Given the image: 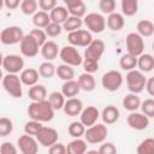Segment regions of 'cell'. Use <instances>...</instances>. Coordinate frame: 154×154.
Instances as JSON below:
<instances>
[{
  "instance_id": "9c48e42d",
  "label": "cell",
  "mask_w": 154,
  "mask_h": 154,
  "mask_svg": "<svg viewBox=\"0 0 154 154\" xmlns=\"http://www.w3.org/2000/svg\"><path fill=\"white\" fill-rule=\"evenodd\" d=\"M125 45L128 53L135 57H140L144 51V41L138 32H129L125 38Z\"/></svg>"
},
{
  "instance_id": "4fadbf2b",
  "label": "cell",
  "mask_w": 154,
  "mask_h": 154,
  "mask_svg": "<svg viewBox=\"0 0 154 154\" xmlns=\"http://www.w3.org/2000/svg\"><path fill=\"white\" fill-rule=\"evenodd\" d=\"M17 144L19 150L23 154H36L38 152V141L36 140L35 136L31 135H22L17 140Z\"/></svg>"
},
{
  "instance_id": "7bdbcfd3",
  "label": "cell",
  "mask_w": 154,
  "mask_h": 154,
  "mask_svg": "<svg viewBox=\"0 0 154 154\" xmlns=\"http://www.w3.org/2000/svg\"><path fill=\"white\" fill-rule=\"evenodd\" d=\"M42 126L43 125H42L41 122L31 119V120H29V122L25 123V125H24V132L28 134V135H31V136H36L37 132L40 131V129Z\"/></svg>"
},
{
  "instance_id": "cb8c5ba5",
  "label": "cell",
  "mask_w": 154,
  "mask_h": 154,
  "mask_svg": "<svg viewBox=\"0 0 154 154\" xmlns=\"http://www.w3.org/2000/svg\"><path fill=\"white\" fill-rule=\"evenodd\" d=\"M28 96L31 101H43L47 100V89L42 84H35L29 88Z\"/></svg>"
},
{
  "instance_id": "d590c367",
  "label": "cell",
  "mask_w": 154,
  "mask_h": 154,
  "mask_svg": "<svg viewBox=\"0 0 154 154\" xmlns=\"http://www.w3.org/2000/svg\"><path fill=\"white\" fill-rule=\"evenodd\" d=\"M52 107L55 109V111H60L64 108V105H65V95L61 93V91H52L49 95H48V99H47Z\"/></svg>"
},
{
  "instance_id": "603a6c76",
  "label": "cell",
  "mask_w": 154,
  "mask_h": 154,
  "mask_svg": "<svg viewBox=\"0 0 154 154\" xmlns=\"http://www.w3.org/2000/svg\"><path fill=\"white\" fill-rule=\"evenodd\" d=\"M19 76H20V79L24 85L32 87V85L37 84L38 78H40V72H38V70H35V69H24Z\"/></svg>"
},
{
  "instance_id": "b9f144b4",
  "label": "cell",
  "mask_w": 154,
  "mask_h": 154,
  "mask_svg": "<svg viewBox=\"0 0 154 154\" xmlns=\"http://www.w3.org/2000/svg\"><path fill=\"white\" fill-rule=\"evenodd\" d=\"M13 131V122L10 118H0V137H6Z\"/></svg>"
},
{
  "instance_id": "484cf974",
  "label": "cell",
  "mask_w": 154,
  "mask_h": 154,
  "mask_svg": "<svg viewBox=\"0 0 154 154\" xmlns=\"http://www.w3.org/2000/svg\"><path fill=\"white\" fill-rule=\"evenodd\" d=\"M77 81H78V84H79L81 89L84 90V91H93L96 87V82H95V78H94L93 73L83 72V73L79 75Z\"/></svg>"
},
{
  "instance_id": "f907efd6",
  "label": "cell",
  "mask_w": 154,
  "mask_h": 154,
  "mask_svg": "<svg viewBox=\"0 0 154 154\" xmlns=\"http://www.w3.org/2000/svg\"><path fill=\"white\" fill-rule=\"evenodd\" d=\"M57 6V0H38V7L42 11L51 12Z\"/></svg>"
},
{
  "instance_id": "5bb4252c",
  "label": "cell",
  "mask_w": 154,
  "mask_h": 154,
  "mask_svg": "<svg viewBox=\"0 0 154 154\" xmlns=\"http://www.w3.org/2000/svg\"><path fill=\"white\" fill-rule=\"evenodd\" d=\"M35 137L42 147L49 148L52 144L58 142L59 135H58V131L55 129L49 128V126H42Z\"/></svg>"
},
{
  "instance_id": "f35d334b",
  "label": "cell",
  "mask_w": 154,
  "mask_h": 154,
  "mask_svg": "<svg viewBox=\"0 0 154 154\" xmlns=\"http://www.w3.org/2000/svg\"><path fill=\"white\" fill-rule=\"evenodd\" d=\"M67 131H69V135L73 138H78V137H82L84 136V132H85V125L79 120V122H72L69 128H67Z\"/></svg>"
},
{
  "instance_id": "11a10c76",
  "label": "cell",
  "mask_w": 154,
  "mask_h": 154,
  "mask_svg": "<svg viewBox=\"0 0 154 154\" xmlns=\"http://www.w3.org/2000/svg\"><path fill=\"white\" fill-rule=\"evenodd\" d=\"M146 90L150 96H154V77H150L147 79L146 83Z\"/></svg>"
},
{
  "instance_id": "5b68a950",
  "label": "cell",
  "mask_w": 154,
  "mask_h": 154,
  "mask_svg": "<svg viewBox=\"0 0 154 154\" xmlns=\"http://www.w3.org/2000/svg\"><path fill=\"white\" fill-rule=\"evenodd\" d=\"M24 36L25 35H24L23 29L20 26L10 25V26H6L5 29L1 30V32H0V41H1L2 45L12 46V45L20 43V41L23 40Z\"/></svg>"
},
{
  "instance_id": "1f68e13d",
  "label": "cell",
  "mask_w": 154,
  "mask_h": 154,
  "mask_svg": "<svg viewBox=\"0 0 154 154\" xmlns=\"http://www.w3.org/2000/svg\"><path fill=\"white\" fill-rule=\"evenodd\" d=\"M119 66L124 71L134 70L135 67H137V57H135L130 53L123 54L119 59Z\"/></svg>"
},
{
  "instance_id": "4316f807",
  "label": "cell",
  "mask_w": 154,
  "mask_h": 154,
  "mask_svg": "<svg viewBox=\"0 0 154 154\" xmlns=\"http://www.w3.org/2000/svg\"><path fill=\"white\" fill-rule=\"evenodd\" d=\"M122 105L123 107L129 111V112H134V111H137L140 107H141V100L140 97L137 96V94H134V93H130L128 95H125L122 100Z\"/></svg>"
},
{
  "instance_id": "836d02e7",
  "label": "cell",
  "mask_w": 154,
  "mask_h": 154,
  "mask_svg": "<svg viewBox=\"0 0 154 154\" xmlns=\"http://www.w3.org/2000/svg\"><path fill=\"white\" fill-rule=\"evenodd\" d=\"M83 19L81 17H76V16H69L67 19L63 23V29L67 32H71V31H75V30H78L82 28L83 25Z\"/></svg>"
},
{
  "instance_id": "83f0119b",
  "label": "cell",
  "mask_w": 154,
  "mask_h": 154,
  "mask_svg": "<svg viewBox=\"0 0 154 154\" xmlns=\"http://www.w3.org/2000/svg\"><path fill=\"white\" fill-rule=\"evenodd\" d=\"M81 87L78 84V81L75 79H70V81H65L63 87H61V93L65 95V97H75L78 95V93L81 91Z\"/></svg>"
},
{
  "instance_id": "60d3db41",
  "label": "cell",
  "mask_w": 154,
  "mask_h": 154,
  "mask_svg": "<svg viewBox=\"0 0 154 154\" xmlns=\"http://www.w3.org/2000/svg\"><path fill=\"white\" fill-rule=\"evenodd\" d=\"M20 11L26 14V16H31L35 14L37 12V7H38V2L36 0H22L20 4Z\"/></svg>"
},
{
  "instance_id": "4dcf8cb0",
  "label": "cell",
  "mask_w": 154,
  "mask_h": 154,
  "mask_svg": "<svg viewBox=\"0 0 154 154\" xmlns=\"http://www.w3.org/2000/svg\"><path fill=\"white\" fill-rule=\"evenodd\" d=\"M52 22L51 19V16L48 12L46 11H37L35 14H32V24L36 26V28H40V29H45L49 23Z\"/></svg>"
},
{
  "instance_id": "bcb514c9",
  "label": "cell",
  "mask_w": 154,
  "mask_h": 154,
  "mask_svg": "<svg viewBox=\"0 0 154 154\" xmlns=\"http://www.w3.org/2000/svg\"><path fill=\"white\" fill-rule=\"evenodd\" d=\"M82 65H83L84 72H88V73H94L99 70V60H95V59L83 58Z\"/></svg>"
},
{
  "instance_id": "f5cc1de1",
  "label": "cell",
  "mask_w": 154,
  "mask_h": 154,
  "mask_svg": "<svg viewBox=\"0 0 154 154\" xmlns=\"http://www.w3.org/2000/svg\"><path fill=\"white\" fill-rule=\"evenodd\" d=\"M48 152H49L51 154H65V153H67L65 144L59 143V142H55L54 144H52V146L48 148Z\"/></svg>"
},
{
  "instance_id": "f546056e",
  "label": "cell",
  "mask_w": 154,
  "mask_h": 154,
  "mask_svg": "<svg viewBox=\"0 0 154 154\" xmlns=\"http://www.w3.org/2000/svg\"><path fill=\"white\" fill-rule=\"evenodd\" d=\"M49 16H51V19L52 22H55V23H59L63 25V23L67 19V17L70 16L66 6H55L51 12H49Z\"/></svg>"
},
{
  "instance_id": "c3c4849f",
  "label": "cell",
  "mask_w": 154,
  "mask_h": 154,
  "mask_svg": "<svg viewBox=\"0 0 154 154\" xmlns=\"http://www.w3.org/2000/svg\"><path fill=\"white\" fill-rule=\"evenodd\" d=\"M29 34H30V35L36 40V42H37L41 47H42V46L46 43V41H47V34H46L45 29L36 28V29H32Z\"/></svg>"
},
{
  "instance_id": "ac0fdd59",
  "label": "cell",
  "mask_w": 154,
  "mask_h": 154,
  "mask_svg": "<svg viewBox=\"0 0 154 154\" xmlns=\"http://www.w3.org/2000/svg\"><path fill=\"white\" fill-rule=\"evenodd\" d=\"M63 111L69 117H77L83 111V102L78 97H76V96L75 97H69L65 101Z\"/></svg>"
},
{
  "instance_id": "ba28073f",
  "label": "cell",
  "mask_w": 154,
  "mask_h": 154,
  "mask_svg": "<svg viewBox=\"0 0 154 154\" xmlns=\"http://www.w3.org/2000/svg\"><path fill=\"white\" fill-rule=\"evenodd\" d=\"M59 58L61 59L63 63L71 65V66H78V65H82L83 63V58L81 53L72 45L64 46L59 52Z\"/></svg>"
},
{
  "instance_id": "277c9868",
  "label": "cell",
  "mask_w": 154,
  "mask_h": 154,
  "mask_svg": "<svg viewBox=\"0 0 154 154\" xmlns=\"http://www.w3.org/2000/svg\"><path fill=\"white\" fill-rule=\"evenodd\" d=\"M108 135V129L105 124H94L85 129L84 140L90 144H100L105 142Z\"/></svg>"
},
{
  "instance_id": "8992f818",
  "label": "cell",
  "mask_w": 154,
  "mask_h": 154,
  "mask_svg": "<svg viewBox=\"0 0 154 154\" xmlns=\"http://www.w3.org/2000/svg\"><path fill=\"white\" fill-rule=\"evenodd\" d=\"M84 25L91 34H100L106 28V19L101 13L91 12L84 16L83 18Z\"/></svg>"
},
{
  "instance_id": "d4e9b609",
  "label": "cell",
  "mask_w": 154,
  "mask_h": 154,
  "mask_svg": "<svg viewBox=\"0 0 154 154\" xmlns=\"http://www.w3.org/2000/svg\"><path fill=\"white\" fill-rule=\"evenodd\" d=\"M137 67L142 72H150L154 69V57L148 53H142L137 57Z\"/></svg>"
},
{
  "instance_id": "7dc6e473",
  "label": "cell",
  "mask_w": 154,
  "mask_h": 154,
  "mask_svg": "<svg viewBox=\"0 0 154 154\" xmlns=\"http://www.w3.org/2000/svg\"><path fill=\"white\" fill-rule=\"evenodd\" d=\"M141 111L149 118H154V99H146L141 102Z\"/></svg>"
},
{
  "instance_id": "ee69618b",
  "label": "cell",
  "mask_w": 154,
  "mask_h": 154,
  "mask_svg": "<svg viewBox=\"0 0 154 154\" xmlns=\"http://www.w3.org/2000/svg\"><path fill=\"white\" fill-rule=\"evenodd\" d=\"M63 25L59 24V23H55V22H51L46 28H45V31L47 34V36L49 37H57L61 34L63 31Z\"/></svg>"
},
{
  "instance_id": "7a4b0ae2",
  "label": "cell",
  "mask_w": 154,
  "mask_h": 154,
  "mask_svg": "<svg viewBox=\"0 0 154 154\" xmlns=\"http://www.w3.org/2000/svg\"><path fill=\"white\" fill-rule=\"evenodd\" d=\"M23 82L20 76L17 73H6L2 77V87L7 94L14 99H20L23 96Z\"/></svg>"
},
{
  "instance_id": "30bf717a",
  "label": "cell",
  "mask_w": 154,
  "mask_h": 154,
  "mask_svg": "<svg viewBox=\"0 0 154 154\" xmlns=\"http://www.w3.org/2000/svg\"><path fill=\"white\" fill-rule=\"evenodd\" d=\"M93 35L91 32L87 29H78L75 31L69 32L67 35V41L70 45L75 47H87L91 41H93Z\"/></svg>"
},
{
  "instance_id": "ffe728a7",
  "label": "cell",
  "mask_w": 154,
  "mask_h": 154,
  "mask_svg": "<svg viewBox=\"0 0 154 154\" xmlns=\"http://www.w3.org/2000/svg\"><path fill=\"white\" fill-rule=\"evenodd\" d=\"M125 24V19H124V14L123 13H118V12H112L108 14L107 19H106V25L108 26V29H111L112 31H119L124 28Z\"/></svg>"
},
{
  "instance_id": "8fae6325",
  "label": "cell",
  "mask_w": 154,
  "mask_h": 154,
  "mask_svg": "<svg viewBox=\"0 0 154 154\" xmlns=\"http://www.w3.org/2000/svg\"><path fill=\"white\" fill-rule=\"evenodd\" d=\"M2 69L8 73H18L24 70V59L18 54H7L1 61Z\"/></svg>"
},
{
  "instance_id": "9f6ffc18",
  "label": "cell",
  "mask_w": 154,
  "mask_h": 154,
  "mask_svg": "<svg viewBox=\"0 0 154 154\" xmlns=\"http://www.w3.org/2000/svg\"><path fill=\"white\" fill-rule=\"evenodd\" d=\"M152 48H153V51H154V42H153V45H152Z\"/></svg>"
},
{
  "instance_id": "6da1fadb",
  "label": "cell",
  "mask_w": 154,
  "mask_h": 154,
  "mask_svg": "<svg viewBox=\"0 0 154 154\" xmlns=\"http://www.w3.org/2000/svg\"><path fill=\"white\" fill-rule=\"evenodd\" d=\"M26 112L30 119L38 120L41 123H48L54 118L55 109L52 107L48 100H43V101H31V103H29Z\"/></svg>"
},
{
  "instance_id": "f6af8a7d",
  "label": "cell",
  "mask_w": 154,
  "mask_h": 154,
  "mask_svg": "<svg viewBox=\"0 0 154 154\" xmlns=\"http://www.w3.org/2000/svg\"><path fill=\"white\" fill-rule=\"evenodd\" d=\"M99 8H100L101 13L109 14L116 11V0H100Z\"/></svg>"
},
{
  "instance_id": "52a82bcc",
  "label": "cell",
  "mask_w": 154,
  "mask_h": 154,
  "mask_svg": "<svg viewBox=\"0 0 154 154\" xmlns=\"http://www.w3.org/2000/svg\"><path fill=\"white\" fill-rule=\"evenodd\" d=\"M101 84L103 89H106L107 91H117L123 84V76L117 70H109L106 73H103L101 78Z\"/></svg>"
},
{
  "instance_id": "d6a6232c",
  "label": "cell",
  "mask_w": 154,
  "mask_h": 154,
  "mask_svg": "<svg viewBox=\"0 0 154 154\" xmlns=\"http://www.w3.org/2000/svg\"><path fill=\"white\" fill-rule=\"evenodd\" d=\"M137 32L142 36V37H149L154 34V24L152 20L149 19H142L137 23L136 25Z\"/></svg>"
},
{
  "instance_id": "e575fe53",
  "label": "cell",
  "mask_w": 154,
  "mask_h": 154,
  "mask_svg": "<svg viewBox=\"0 0 154 154\" xmlns=\"http://www.w3.org/2000/svg\"><path fill=\"white\" fill-rule=\"evenodd\" d=\"M57 76L60 79H63L64 82L70 81V79L75 78V70L72 69L71 65H67V64L63 63V64L57 66Z\"/></svg>"
},
{
  "instance_id": "816d5d0a",
  "label": "cell",
  "mask_w": 154,
  "mask_h": 154,
  "mask_svg": "<svg viewBox=\"0 0 154 154\" xmlns=\"http://www.w3.org/2000/svg\"><path fill=\"white\" fill-rule=\"evenodd\" d=\"M0 153L1 154H17V148L11 142H4L0 146Z\"/></svg>"
},
{
  "instance_id": "f1b7e54d",
  "label": "cell",
  "mask_w": 154,
  "mask_h": 154,
  "mask_svg": "<svg viewBox=\"0 0 154 154\" xmlns=\"http://www.w3.org/2000/svg\"><path fill=\"white\" fill-rule=\"evenodd\" d=\"M87 141L82 140L81 137L73 138L66 147L69 154H84L87 152Z\"/></svg>"
},
{
  "instance_id": "2e32d148",
  "label": "cell",
  "mask_w": 154,
  "mask_h": 154,
  "mask_svg": "<svg viewBox=\"0 0 154 154\" xmlns=\"http://www.w3.org/2000/svg\"><path fill=\"white\" fill-rule=\"evenodd\" d=\"M105 42L102 40H93L87 47H85V51H84V58H90V59H95V60H99L102 54L105 53Z\"/></svg>"
},
{
  "instance_id": "9a60e30c",
  "label": "cell",
  "mask_w": 154,
  "mask_h": 154,
  "mask_svg": "<svg viewBox=\"0 0 154 154\" xmlns=\"http://www.w3.org/2000/svg\"><path fill=\"white\" fill-rule=\"evenodd\" d=\"M128 125L134 130H144L149 125V117H147L142 112H130L126 118Z\"/></svg>"
},
{
  "instance_id": "3957f363",
  "label": "cell",
  "mask_w": 154,
  "mask_h": 154,
  "mask_svg": "<svg viewBox=\"0 0 154 154\" xmlns=\"http://www.w3.org/2000/svg\"><path fill=\"white\" fill-rule=\"evenodd\" d=\"M125 81H126L129 91L134 94H140L141 91H143V89L146 88V83H147V78L144 77L143 72L140 70H135V69L128 71L125 76Z\"/></svg>"
},
{
  "instance_id": "ab89813d",
  "label": "cell",
  "mask_w": 154,
  "mask_h": 154,
  "mask_svg": "<svg viewBox=\"0 0 154 154\" xmlns=\"http://www.w3.org/2000/svg\"><path fill=\"white\" fill-rule=\"evenodd\" d=\"M137 154H154V137L144 138L136 148Z\"/></svg>"
},
{
  "instance_id": "74e56055",
  "label": "cell",
  "mask_w": 154,
  "mask_h": 154,
  "mask_svg": "<svg viewBox=\"0 0 154 154\" xmlns=\"http://www.w3.org/2000/svg\"><path fill=\"white\" fill-rule=\"evenodd\" d=\"M38 72H40V76L43 78H52L54 75H57V66H54L52 61L45 60L43 63L40 64Z\"/></svg>"
},
{
  "instance_id": "44dd1931",
  "label": "cell",
  "mask_w": 154,
  "mask_h": 154,
  "mask_svg": "<svg viewBox=\"0 0 154 154\" xmlns=\"http://www.w3.org/2000/svg\"><path fill=\"white\" fill-rule=\"evenodd\" d=\"M120 117V112L119 109L113 106V105H108L106 106L102 112H101V118H102V122L106 124V125H111V124H114L118 122Z\"/></svg>"
},
{
  "instance_id": "e0dca14e",
  "label": "cell",
  "mask_w": 154,
  "mask_h": 154,
  "mask_svg": "<svg viewBox=\"0 0 154 154\" xmlns=\"http://www.w3.org/2000/svg\"><path fill=\"white\" fill-rule=\"evenodd\" d=\"M100 112L96 107L94 106H88L85 108H83V111L79 114V120L85 125V128H89L94 124H96L99 117H100Z\"/></svg>"
},
{
  "instance_id": "d6986e66",
  "label": "cell",
  "mask_w": 154,
  "mask_h": 154,
  "mask_svg": "<svg viewBox=\"0 0 154 154\" xmlns=\"http://www.w3.org/2000/svg\"><path fill=\"white\" fill-rule=\"evenodd\" d=\"M69 13L71 16H76V17H84L85 16V4L83 2V0H63Z\"/></svg>"
},
{
  "instance_id": "7c38bea8",
  "label": "cell",
  "mask_w": 154,
  "mask_h": 154,
  "mask_svg": "<svg viewBox=\"0 0 154 154\" xmlns=\"http://www.w3.org/2000/svg\"><path fill=\"white\" fill-rule=\"evenodd\" d=\"M20 53L26 58H34L38 54V51H41V46L36 42V40L30 35H25L23 40L19 43Z\"/></svg>"
},
{
  "instance_id": "8d00e7d4",
  "label": "cell",
  "mask_w": 154,
  "mask_h": 154,
  "mask_svg": "<svg viewBox=\"0 0 154 154\" xmlns=\"http://www.w3.org/2000/svg\"><path fill=\"white\" fill-rule=\"evenodd\" d=\"M122 13L126 17L135 16L138 10V0H122Z\"/></svg>"
},
{
  "instance_id": "7402d4cb",
  "label": "cell",
  "mask_w": 154,
  "mask_h": 154,
  "mask_svg": "<svg viewBox=\"0 0 154 154\" xmlns=\"http://www.w3.org/2000/svg\"><path fill=\"white\" fill-rule=\"evenodd\" d=\"M41 55H42V58L45 59V60H48V61H52V60H54L57 57H58V54H59V47H58V45L54 42V41H46V43L41 47Z\"/></svg>"
},
{
  "instance_id": "681fc988",
  "label": "cell",
  "mask_w": 154,
  "mask_h": 154,
  "mask_svg": "<svg viewBox=\"0 0 154 154\" xmlns=\"http://www.w3.org/2000/svg\"><path fill=\"white\" fill-rule=\"evenodd\" d=\"M97 152H99V154H116L117 147L112 142H102V144L100 146Z\"/></svg>"
},
{
  "instance_id": "db71d44e",
  "label": "cell",
  "mask_w": 154,
  "mask_h": 154,
  "mask_svg": "<svg viewBox=\"0 0 154 154\" xmlns=\"http://www.w3.org/2000/svg\"><path fill=\"white\" fill-rule=\"evenodd\" d=\"M22 4V0H4V5L7 10H16Z\"/></svg>"
}]
</instances>
